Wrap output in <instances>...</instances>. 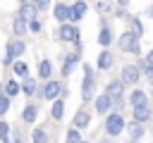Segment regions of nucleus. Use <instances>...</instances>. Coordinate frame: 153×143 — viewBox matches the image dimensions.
I'll return each mask as SVG.
<instances>
[{
    "mask_svg": "<svg viewBox=\"0 0 153 143\" xmlns=\"http://www.w3.org/2000/svg\"><path fill=\"white\" fill-rule=\"evenodd\" d=\"M115 14H117V19H124V21H129V17H131V14L127 12V7H120V5H117V10H115Z\"/></svg>",
    "mask_w": 153,
    "mask_h": 143,
    "instance_id": "obj_34",
    "label": "nucleus"
},
{
    "mask_svg": "<svg viewBox=\"0 0 153 143\" xmlns=\"http://www.w3.org/2000/svg\"><path fill=\"white\" fill-rule=\"evenodd\" d=\"M88 124H91V112H88L86 107L76 110V114H74V119H72V126H76V129H86Z\"/></svg>",
    "mask_w": 153,
    "mask_h": 143,
    "instance_id": "obj_17",
    "label": "nucleus"
},
{
    "mask_svg": "<svg viewBox=\"0 0 153 143\" xmlns=\"http://www.w3.org/2000/svg\"><path fill=\"white\" fill-rule=\"evenodd\" d=\"M41 93V98H45V100H55V98H60V95H65L67 93V88L60 83V81H53V79H45V86L38 91Z\"/></svg>",
    "mask_w": 153,
    "mask_h": 143,
    "instance_id": "obj_6",
    "label": "nucleus"
},
{
    "mask_svg": "<svg viewBox=\"0 0 153 143\" xmlns=\"http://www.w3.org/2000/svg\"><path fill=\"white\" fill-rule=\"evenodd\" d=\"M31 2H33V5L38 7V10H45V7L50 5V0H31Z\"/></svg>",
    "mask_w": 153,
    "mask_h": 143,
    "instance_id": "obj_36",
    "label": "nucleus"
},
{
    "mask_svg": "<svg viewBox=\"0 0 153 143\" xmlns=\"http://www.w3.org/2000/svg\"><path fill=\"white\" fill-rule=\"evenodd\" d=\"M146 57H148V60H153V48H151V52H148V55H146Z\"/></svg>",
    "mask_w": 153,
    "mask_h": 143,
    "instance_id": "obj_39",
    "label": "nucleus"
},
{
    "mask_svg": "<svg viewBox=\"0 0 153 143\" xmlns=\"http://www.w3.org/2000/svg\"><path fill=\"white\" fill-rule=\"evenodd\" d=\"M79 36H81V31H79V26L74 21H62L60 29H57V38L65 41V43H74Z\"/></svg>",
    "mask_w": 153,
    "mask_h": 143,
    "instance_id": "obj_7",
    "label": "nucleus"
},
{
    "mask_svg": "<svg viewBox=\"0 0 153 143\" xmlns=\"http://www.w3.org/2000/svg\"><path fill=\"white\" fill-rule=\"evenodd\" d=\"M124 126H127V122H124V114L120 110H115V112L110 110L105 114V133L110 138H117L120 133H124Z\"/></svg>",
    "mask_w": 153,
    "mask_h": 143,
    "instance_id": "obj_2",
    "label": "nucleus"
},
{
    "mask_svg": "<svg viewBox=\"0 0 153 143\" xmlns=\"http://www.w3.org/2000/svg\"><path fill=\"white\" fill-rule=\"evenodd\" d=\"M120 79L124 81V86H136L141 81V67L139 62H129V64H122V72H120Z\"/></svg>",
    "mask_w": 153,
    "mask_h": 143,
    "instance_id": "obj_5",
    "label": "nucleus"
},
{
    "mask_svg": "<svg viewBox=\"0 0 153 143\" xmlns=\"http://www.w3.org/2000/svg\"><path fill=\"white\" fill-rule=\"evenodd\" d=\"M41 29H43V24H41V21H38V17H36V19H31V21H29V31H33V33H38V31H41Z\"/></svg>",
    "mask_w": 153,
    "mask_h": 143,
    "instance_id": "obj_35",
    "label": "nucleus"
},
{
    "mask_svg": "<svg viewBox=\"0 0 153 143\" xmlns=\"http://www.w3.org/2000/svg\"><path fill=\"white\" fill-rule=\"evenodd\" d=\"M151 2H153V0H151Z\"/></svg>",
    "mask_w": 153,
    "mask_h": 143,
    "instance_id": "obj_41",
    "label": "nucleus"
},
{
    "mask_svg": "<svg viewBox=\"0 0 153 143\" xmlns=\"http://www.w3.org/2000/svg\"><path fill=\"white\" fill-rule=\"evenodd\" d=\"M139 41H141V36H136L131 29H127L124 33L117 36V48H120L122 52H127V55H139V52H141Z\"/></svg>",
    "mask_w": 153,
    "mask_h": 143,
    "instance_id": "obj_1",
    "label": "nucleus"
},
{
    "mask_svg": "<svg viewBox=\"0 0 153 143\" xmlns=\"http://www.w3.org/2000/svg\"><path fill=\"white\" fill-rule=\"evenodd\" d=\"M96 98V72L91 64H84V79H81V100L91 102Z\"/></svg>",
    "mask_w": 153,
    "mask_h": 143,
    "instance_id": "obj_3",
    "label": "nucleus"
},
{
    "mask_svg": "<svg viewBox=\"0 0 153 143\" xmlns=\"http://www.w3.org/2000/svg\"><path fill=\"white\" fill-rule=\"evenodd\" d=\"M53 17H55V21H69L72 19V5H67V2H57L55 7H53Z\"/></svg>",
    "mask_w": 153,
    "mask_h": 143,
    "instance_id": "obj_13",
    "label": "nucleus"
},
{
    "mask_svg": "<svg viewBox=\"0 0 153 143\" xmlns=\"http://www.w3.org/2000/svg\"><path fill=\"white\" fill-rule=\"evenodd\" d=\"M7 110H10V95H0V117L7 114Z\"/></svg>",
    "mask_w": 153,
    "mask_h": 143,
    "instance_id": "obj_33",
    "label": "nucleus"
},
{
    "mask_svg": "<svg viewBox=\"0 0 153 143\" xmlns=\"http://www.w3.org/2000/svg\"><path fill=\"white\" fill-rule=\"evenodd\" d=\"M24 50H26V43H24L22 38H14V41H10V43H7V50H5V57H2V62H5V64H10V62H12V60H17V57H19Z\"/></svg>",
    "mask_w": 153,
    "mask_h": 143,
    "instance_id": "obj_8",
    "label": "nucleus"
},
{
    "mask_svg": "<svg viewBox=\"0 0 153 143\" xmlns=\"http://www.w3.org/2000/svg\"><path fill=\"white\" fill-rule=\"evenodd\" d=\"M112 38H115V36H112V29H110L108 21L103 19V21H100V31H98V45H100V48H108V45L112 43Z\"/></svg>",
    "mask_w": 153,
    "mask_h": 143,
    "instance_id": "obj_15",
    "label": "nucleus"
},
{
    "mask_svg": "<svg viewBox=\"0 0 153 143\" xmlns=\"http://www.w3.org/2000/svg\"><path fill=\"white\" fill-rule=\"evenodd\" d=\"M0 141H10V124L0 122Z\"/></svg>",
    "mask_w": 153,
    "mask_h": 143,
    "instance_id": "obj_32",
    "label": "nucleus"
},
{
    "mask_svg": "<svg viewBox=\"0 0 153 143\" xmlns=\"http://www.w3.org/2000/svg\"><path fill=\"white\" fill-rule=\"evenodd\" d=\"M129 29H131L136 36H143V33H146V26H143V21H141L139 17H134V14L129 17Z\"/></svg>",
    "mask_w": 153,
    "mask_h": 143,
    "instance_id": "obj_26",
    "label": "nucleus"
},
{
    "mask_svg": "<svg viewBox=\"0 0 153 143\" xmlns=\"http://www.w3.org/2000/svg\"><path fill=\"white\" fill-rule=\"evenodd\" d=\"M53 74V62L50 60H41L38 62V79H50Z\"/></svg>",
    "mask_w": 153,
    "mask_h": 143,
    "instance_id": "obj_25",
    "label": "nucleus"
},
{
    "mask_svg": "<svg viewBox=\"0 0 153 143\" xmlns=\"http://www.w3.org/2000/svg\"><path fill=\"white\" fill-rule=\"evenodd\" d=\"M112 64H115V55H112L108 48H103V50L98 52V60H96V69H98V72H108Z\"/></svg>",
    "mask_w": 153,
    "mask_h": 143,
    "instance_id": "obj_11",
    "label": "nucleus"
},
{
    "mask_svg": "<svg viewBox=\"0 0 153 143\" xmlns=\"http://www.w3.org/2000/svg\"><path fill=\"white\" fill-rule=\"evenodd\" d=\"M139 67H141V76L153 86V60L143 57V60H139Z\"/></svg>",
    "mask_w": 153,
    "mask_h": 143,
    "instance_id": "obj_21",
    "label": "nucleus"
},
{
    "mask_svg": "<svg viewBox=\"0 0 153 143\" xmlns=\"http://www.w3.org/2000/svg\"><path fill=\"white\" fill-rule=\"evenodd\" d=\"M19 17L26 19V21H31V19L38 17V7H36L31 0H22V2H19Z\"/></svg>",
    "mask_w": 153,
    "mask_h": 143,
    "instance_id": "obj_12",
    "label": "nucleus"
},
{
    "mask_svg": "<svg viewBox=\"0 0 153 143\" xmlns=\"http://www.w3.org/2000/svg\"><path fill=\"white\" fill-rule=\"evenodd\" d=\"M31 141H33V143H45V141H50V136H48V131H45V129H41V126H38V129H33V131H31Z\"/></svg>",
    "mask_w": 153,
    "mask_h": 143,
    "instance_id": "obj_28",
    "label": "nucleus"
},
{
    "mask_svg": "<svg viewBox=\"0 0 153 143\" xmlns=\"http://www.w3.org/2000/svg\"><path fill=\"white\" fill-rule=\"evenodd\" d=\"M86 12H88L86 0H76V2L72 5V19H69V21H79V19H84V17H86Z\"/></svg>",
    "mask_w": 153,
    "mask_h": 143,
    "instance_id": "obj_20",
    "label": "nucleus"
},
{
    "mask_svg": "<svg viewBox=\"0 0 153 143\" xmlns=\"http://www.w3.org/2000/svg\"><path fill=\"white\" fill-rule=\"evenodd\" d=\"M146 14H148V17H153V5H151V7L146 10Z\"/></svg>",
    "mask_w": 153,
    "mask_h": 143,
    "instance_id": "obj_38",
    "label": "nucleus"
},
{
    "mask_svg": "<svg viewBox=\"0 0 153 143\" xmlns=\"http://www.w3.org/2000/svg\"><path fill=\"white\" fill-rule=\"evenodd\" d=\"M12 72H14L19 79H24V76L29 74V67H26V62H22V60L17 57V60H12Z\"/></svg>",
    "mask_w": 153,
    "mask_h": 143,
    "instance_id": "obj_27",
    "label": "nucleus"
},
{
    "mask_svg": "<svg viewBox=\"0 0 153 143\" xmlns=\"http://www.w3.org/2000/svg\"><path fill=\"white\" fill-rule=\"evenodd\" d=\"M129 2H131V0H117V5H120V7H127Z\"/></svg>",
    "mask_w": 153,
    "mask_h": 143,
    "instance_id": "obj_37",
    "label": "nucleus"
},
{
    "mask_svg": "<svg viewBox=\"0 0 153 143\" xmlns=\"http://www.w3.org/2000/svg\"><path fill=\"white\" fill-rule=\"evenodd\" d=\"M96 10L103 14V12H112V10H115V5H112V2H108V0H98V2H96Z\"/></svg>",
    "mask_w": 153,
    "mask_h": 143,
    "instance_id": "obj_31",
    "label": "nucleus"
},
{
    "mask_svg": "<svg viewBox=\"0 0 153 143\" xmlns=\"http://www.w3.org/2000/svg\"><path fill=\"white\" fill-rule=\"evenodd\" d=\"M65 141H67V143H79V141H81V129H76V126L67 129V133H65Z\"/></svg>",
    "mask_w": 153,
    "mask_h": 143,
    "instance_id": "obj_30",
    "label": "nucleus"
},
{
    "mask_svg": "<svg viewBox=\"0 0 153 143\" xmlns=\"http://www.w3.org/2000/svg\"><path fill=\"white\" fill-rule=\"evenodd\" d=\"M81 60V52L76 50V52H67L65 55V64H62V76H69L72 74V69H74V64Z\"/></svg>",
    "mask_w": 153,
    "mask_h": 143,
    "instance_id": "obj_18",
    "label": "nucleus"
},
{
    "mask_svg": "<svg viewBox=\"0 0 153 143\" xmlns=\"http://www.w3.org/2000/svg\"><path fill=\"white\" fill-rule=\"evenodd\" d=\"M2 91H5V95H10V98L22 93V91H19V81H14V79H10V81L5 83V88H2Z\"/></svg>",
    "mask_w": 153,
    "mask_h": 143,
    "instance_id": "obj_29",
    "label": "nucleus"
},
{
    "mask_svg": "<svg viewBox=\"0 0 153 143\" xmlns=\"http://www.w3.org/2000/svg\"><path fill=\"white\" fill-rule=\"evenodd\" d=\"M19 91H22L24 95H29V98H31V95H36V93H38V83H36V79L26 74V76L22 79V83H19Z\"/></svg>",
    "mask_w": 153,
    "mask_h": 143,
    "instance_id": "obj_16",
    "label": "nucleus"
},
{
    "mask_svg": "<svg viewBox=\"0 0 153 143\" xmlns=\"http://www.w3.org/2000/svg\"><path fill=\"white\" fill-rule=\"evenodd\" d=\"M62 114H65V100H62V95H60V98H55V100H53V107H50V117L60 122V119H62Z\"/></svg>",
    "mask_w": 153,
    "mask_h": 143,
    "instance_id": "obj_22",
    "label": "nucleus"
},
{
    "mask_svg": "<svg viewBox=\"0 0 153 143\" xmlns=\"http://www.w3.org/2000/svg\"><path fill=\"white\" fill-rule=\"evenodd\" d=\"M127 102H129L131 107H134V105H148V93H146L143 88H134V91L129 93Z\"/></svg>",
    "mask_w": 153,
    "mask_h": 143,
    "instance_id": "obj_19",
    "label": "nucleus"
},
{
    "mask_svg": "<svg viewBox=\"0 0 153 143\" xmlns=\"http://www.w3.org/2000/svg\"><path fill=\"white\" fill-rule=\"evenodd\" d=\"M124 131H127V138L129 141H143V136H146V122L131 119V122H127Z\"/></svg>",
    "mask_w": 153,
    "mask_h": 143,
    "instance_id": "obj_9",
    "label": "nucleus"
},
{
    "mask_svg": "<svg viewBox=\"0 0 153 143\" xmlns=\"http://www.w3.org/2000/svg\"><path fill=\"white\" fill-rule=\"evenodd\" d=\"M105 93L112 98V107L115 110H120L124 105V81L122 79H110L105 83Z\"/></svg>",
    "mask_w": 153,
    "mask_h": 143,
    "instance_id": "obj_4",
    "label": "nucleus"
},
{
    "mask_svg": "<svg viewBox=\"0 0 153 143\" xmlns=\"http://www.w3.org/2000/svg\"><path fill=\"white\" fill-rule=\"evenodd\" d=\"M131 119H136V122H148V119H153L151 105H134V107H131Z\"/></svg>",
    "mask_w": 153,
    "mask_h": 143,
    "instance_id": "obj_14",
    "label": "nucleus"
},
{
    "mask_svg": "<svg viewBox=\"0 0 153 143\" xmlns=\"http://www.w3.org/2000/svg\"><path fill=\"white\" fill-rule=\"evenodd\" d=\"M36 117H38V107L29 102V105L24 107V112H22V119H24L26 124H33V122H36Z\"/></svg>",
    "mask_w": 153,
    "mask_h": 143,
    "instance_id": "obj_23",
    "label": "nucleus"
},
{
    "mask_svg": "<svg viewBox=\"0 0 153 143\" xmlns=\"http://www.w3.org/2000/svg\"><path fill=\"white\" fill-rule=\"evenodd\" d=\"M12 31H14V36H24V33L29 31V21L22 19V17H17V19L12 21Z\"/></svg>",
    "mask_w": 153,
    "mask_h": 143,
    "instance_id": "obj_24",
    "label": "nucleus"
},
{
    "mask_svg": "<svg viewBox=\"0 0 153 143\" xmlns=\"http://www.w3.org/2000/svg\"><path fill=\"white\" fill-rule=\"evenodd\" d=\"M148 98H153V88H151V93H148Z\"/></svg>",
    "mask_w": 153,
    "mask_h": 143,
    "instance_id": "obj_40",
    "label": "nucleus"
},
{
    "mask_svg": "<svg viewBox=\"0 0 153 143\" xmlns=\"http://www.w3.org/2000/svg\"><path fill=\"white\" fill-rule=\"evenodd\" d=\"M93 110H96V114L110 112V110H112V98H110L108 93H98V95L93 98Z\"/></svg>",
    "mask_w": 153,
    "mask_h": 143,
    "instance_id": "obj_10",
    "label": "nucleus"
}]
</instances>
